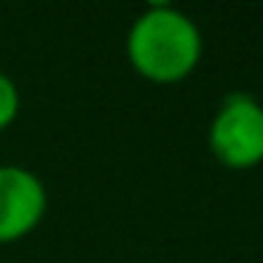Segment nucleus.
Listing matches in <instances>:
<instances>
[{
    "instance_id": "nucleus-1",
    "label": "nucleus",
    "mask_w": 263,
    "mask_h": 263,
    "mask_svg": "<svg viewBox=\"0 0 263 263\" xmlns=\"http://www.w3.org/2000/svg\"><path fill=\"white\" fill-rule=\"evenodd\" d=\"M204 40L187 12L170 3L147 6L127 31V63L139 77L159 85L181 82L198 68Z\"/></svg>"
},
{
    "instance_id": "nucleus-2",
    "label": "nucleus",
    "mask_w": 263,
    "mask_h": 263,
    "mask_svg": "<svg viewBox=\"0 0 263 263\" xmlns=\"http://www.w3.org/2000/svg\"><path fill=\"white\" fill-rule=\"evenodd\" d=\"M210 150L229 170H252L263 164V105L246 91L223 97L206 133Z\"/></svg>"
},
{
    "instance_id": "nucleus-3",
    "label": "nucleus",
    "mask_w": 263,
    "mask_h": 263,
    "mask_svg": "<svg viewBox=\"0 0 263 263\" xmlns=\"http://www.w3.org/2000/svg\"><path fill=\"white\" fill-rule=\"evenodd\" d=\"M48 212V190L37 173L20 164H0V243L31 235Z\"/></svg>"
},
{
    "instance_id": "nucleus-4",
    "label": "nucleus",
    "mask_w": 263,
    "mask_h": 263,
    "mask_svg": "<svg viewBox=\"0 0 263 263\" xmlns=\"http://www.w3.org/2000/svg\"><path fill=\"white\" fill-rule=\"evenodd\" d=\"M20 114V91L9 74L0 71V130H6Z\"/></svg>"
}]
</instances>
